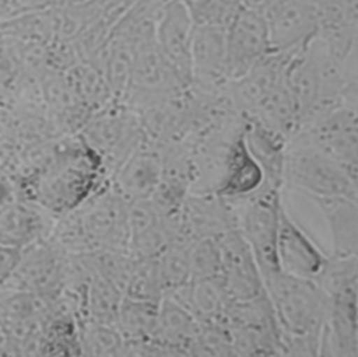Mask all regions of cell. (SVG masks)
<instances>
[{"label":"cell","instance_id":"cell-1","mask_svg":"<svg viewBox=\"0 0 358 357\" xmlns=\"http://www.w3.org/2000/svg\"><path fill=\"white\" fill-rule=\"evenodd\" d=\"M103 168L99 157L78 139L52 154L28 179L29 199L56 217L69 213L102 188Z\"/></svg>","mask_w":358,"mask_h":357},{"label":"cell","instance_id":"cell-2","mask_svg":"<svg viewBox=\"0 0 358 357\" xmlns=\"http://www.w3.org/2000/svg\"><path fill=\"white\" fill-rule=\"evenodd\" d=\"M263 284L281 335L320 337L329 298L313 280L278 269L264 276Z\"/></svg>","mask_w":358,"mask_h":357},{"label":"cell","instance_id":"cell-3","mask_svg":"<svg viewBox=\"0 0 358 357\" xmlns=\"http://www.w3.org/2000/svg\"><path fill=\"white\" fill-rule=\"evenodd\" d=\"M282 186H288L309 199L345 196L358 199V174L316 147L288 140L282 160Z\"/></svg>","mask_w":358,"mask_h":357},{"label":"cell","instance_id":"cell-4","mask_svg":"<svg viewBox=\"0 0 358 357\" xmlns=\"http://www.w3.org/2000/svg\"><path fill=\"white\" fill-rule=\"evenodd\" d=\"M228 202L234 211L235 225L249 245L262 279L278 270L275 238L282 206L281 188L263 182L252 195Z\"/></svg>","mask_w":358,"mask_h":357},{"label":"cell","instance_id":"cell-5","mask_svg":"<svg viewBox=\"0 0 358 357\" xmlns=\"http://www.w3.org/2000/svg\"><path fill=\"white\" fill-rule=\"evenodd\" d=\"M78 139L99 157L103 172L112 175L144 136L136 112L120 102H110L87 118L78 129Z\"/></svg>","mask_w":358,"mask_h":357},{"label":"cell","instance_id":"cell-6","mask_svg":"<svg viewBox=\"0 0 358 357\" xmlns=\"http://www.w3.org/2000/svg\"><path fill=\"white\" fill-rule=\"evenodd\" d=\"M357 111V104L336 105L303 123L289 140L308 143L358 174Z\"/></svg>","mask_w":358,"mask_h":357},{"label":"cell","instance_id":"cell-7","mask_svg":"<svg viewBox=\"0 0 358 357\" xmlns=\"http://www.w3.org/2000/svg\"><path fill=\"white\" fill-rule=\"evenodd\" d=\"M186 91L175 70L161 53L155 35L136 46L127 92L122 101L133 111L179 97Z\"/></svg>","mask_w":358,"mask_h":357},{"label":"cell","instance_id":"cell-8","mask_svg":"<svg viewBox=\"0 0 358 357\" xmlns=\"http://www.w3.org/2000/svg\"><path fill=\"white\" fill-rule=\"evenodd\" d=\"M67 276L69 253L50 238H43L21 249L18 263L4 287L56 298L66 290Z\"/></svg>","mask_w":358,"mask_h":357},{"label":"cell","instance_id":"cell-9","mask_svg":"<svg viewBox=\"0 0 358 357\" xmlns=\"http://www.w3.org/2000/svg\"><path fill=\"white\" fill-rule=\"evenodd\" d=\"M268 52L270 42L263 13L243 6L225 27L228 80L246 74Z\"/></svg>","mask_w":358,"mask_h":357},{"label":"cell","instance_id":"cell-10","mask_svg":"<svg viewBox=\"0 0 358 357\" xmlns=\"http://www.w3.org/2000/svg\"><path fill=\"white\" fill-rule=\"evenodd\" d=\"M221 273L220 277L232 301L255 298L264 293L263 279L256 259L236 227L217 237Z\"/></svg>","mask_w":358,"mask_h":357},{"label":"cell","instance_id":"cell-11","mask_svg":"<svg viewBox=\"0 0 358 357\" xmlns=\"http://www.w3.org/2000/svg\"><path fill=\"white\" fill-rule=\"evenodd\" d=\"M194 21L185 0H166L155 22V42L187 90L192 85L190 49Z\"/></svg>","mask_w":358,"mask_h":357},{"label":"cell","instance_id":"cell-12","mask_svg":"<svg viewBox=\"0 0 358 357\" xmlns=\"http://www.w3.org/2000/svg\"><path fill=\"white\" fill-rule=\"evenodd\" d=\"M270 52L291 53L306 46L316 35L312 0H278L263 11Z\"/></svg>","mask_w":358,"mask_h":357},{"label":"cell","instance_id":"cell-13","mask_svg":"<svg viewBox=\"0 0 358 357\" xmlns=\"http://www.w3.org/2000/svg\"><path fill=\"white\" fill-rule=\"evenodd\" d=\"M329 253L281 206L275 238V258L284 273L313 280L322 270Z\"/></svg>","mask_w":358,"mask_h":357},{"label":"cell","instance_id":"cell-14","mask_svg":"<svg viewBox=\"0 0 358 357\" xmlns=\"http://www.w3.org/2000/svg\"><path fill=\"white\" fill-rule=\"evenodd\" d=\"M316 14V35L336 59L345 60L357 53L358 0H312Z\"/></svg>","mask_w":358,"mask_h":357},{"label":"cell","instance_id":"cell-15","mask_svg":"<svg viewBox=\"0 0 358 357\" xmlns=\"http://www.w3.org/2000/svg\"><path fill=\"white\" fill-rule=\"evenodd\" d=\"M162 174L164 160L161 150L143 139L112 172L109 186L127 202L147 199L154 196Z\"/></svg>","mask_w":358,"mask_h":357},{"label":"cell","instance_id":"cell-16","mask_svg":"<svg viewBox=\"0 0 358 357\" xmlns=\"http://www.w3.org/2000/svg\"><path fill=\"white\" fill-rule=\"evenodd\" d=\"M190 66L192 88L208 92L225 88L229 81L227 76L225 27L194 24Z\"/></svg>","mask_w":358,"mask_h":357},{"label":"cell","instance_id":"cell-17","mask_svg":"<svg viewBox=\"0 0 358 357\" xmlns=\"http://www.w3.org/2000/svg\"><path fill=\"white\" fill-rule=\"evenodd\" d=\"M236 227L229 202L215 193L187 192L180 204V235L189 241L196 238H217Z\"/></svg>","mask_w":358,"mask_h":357},{"label":"cell","instance_id":"cell-18","mask_svg":"<svg viewBox=\"0 0 358 357\" xmlns=\"http://www.w3.org/2000/svg\"><path fill=\"white\" fill-rule=\"evenodd\" d=\"M171 238L169 223L152 197L127 203V253L152 258Z\"/></svg>","mask_w":358,"mask_h":357},{"label":"cell","instance_id":"cell-19","mask_svg":"<svg viewBox=\"0 0 358 357\" xmlns=\"http://www.w3.org/2000/svg\"><path fill=\"white\" fill-rule=\"evenodd\" d=\"M264 182V174L246 147L242 129L228 143L215 195L224 199H239L256 192Z\"/></svg>","mask_w":358,"mask_h":357},{"label":"cell","instance_id":"cell-20","mask_svg":"<svg viewBox=\"0 0 358 357\" xmlns=\"http://www.w3.org/2000/svg\"><path fill=\"white\" fill-rule=\"evenodd\" d=\"M357 312V298H329L320 330L319 356H358Z\"/></svg>","mask_w":358,"mask_h":357},{"label":"cell","instance_id":"cell-21","mask_svg":"<svg viewBox=\"0 0 358 357\" xmlns=\"http://www.w3.org/2000/svg\"><path fill=\"white\" fill-rule=\"evenodd\" d=\"M327 223L334 256L358 255V199L345 196L312 197Z\"/></svg>","mask_w":358,"mask_h":357},{"label":"cell","instance_id":"cell-22","mask_svg":"<svg viewBox=\"0 0 358 357\" xmlns=\"http://www.w3.org/2000/svg\"><path fill=\"white\" fill-rule=\"evenodd\" d=\"M199 332L200 322L180 302L169 295L159 300L152 340L166 347L171 354H190Z\"/></svg>","mask_w":358,"mask_h":357},{"label":"cell","instance_id":"cell-23","mask_svg":"<svg viewBox=\"0 0 358 357\" xmlns=\"http://www.w3.org/2000/svg\"><path fill=\"white\" fill-rule=\"evenodd\" d=\"M166 295L189 309L201 325L224 321L231 302L220 276L192 277L186 284Z\"/></svg>","mask_w":358,"mask_h":357},{"label":"cell","instance_id":"cell-24","mask_svg":"<svg viewBox=\"0 0 358 357\" xmlns=\"http://www.w3.org/2000/svg\"><path fill=\"white\" fill-rule=\"evenodd\" d=\"M42 213L32 202H0V244L24 249L43 239L46 225Z\"/></svg>","mask_w":358,"mask_h":357},{"label":"cell","instance_id":"cell-25","mask_svg":"<svg viewBox=\"0 0 358 357\" xmlns=\"http://www.w3.org/2000/svg\"><path fill=\"white\" fill-rule=\"evenodd\" d=\"M80 291L81 297L78 300L84 319L115 325L123 298V293L117 286L91 270Z\"/></svg>","mask_w":358,"mask_h":357},{"label":"cell","instance_id":"cell-26","mask_svg":"<svg viewBox=\"0 0 358 357\" xmlns=\"http://www.w3.org/2000/svg\"><path fill=\"white\" fill-rule=\"evenodd\" d=\"M158 302L124 297L116 315L115 326L124 339V344L140 343L154 337Z\"/></svg>","mask_w":358,"mask_h":357},{"label":"cell","instance_id":"cell-27","mask_svg":"<svg viewBox=\"0 0 358 357\" xmlns=\"http://www.w3.org/2000/svg\"><path fill=\"white\" fill-rule=\"evenodd\" d=\"M189 244L190 241L182 237L171 238L154 256L164 295L173 293L192 279Z\"/></svg>","mask_w":358,"mask_h":357},{"label":"cell","instance_id":"cell-28","mask_svg":"<svg viewBox=\"0 0 358 357\" xmlns=\"http://www.w3.org/2000/svg\"><path fill=\"white\" fill-rule=\"evenodd\" d=\"M313 281L327 298H357L358 291V255L327 256L322 270Z\"/></svg>","mask_w":358,"mask_h":357},{"label":"cell","instance_id":"cell-29","mask_svg":"<svg viewBox=\"0 0 358 357\" xmlns=\"http://www.w3.org/2000/svg\"><path fill=\"white\" fill-rule=\"evenodd\" d=\"M80 354L123 356L124 339L115 325L83 319L77 326Z\"/></svg>","mask_w":358,"mask_h":357},{"label":"cell","instance_id":"cell-30","mask_svg":"<svg viewBox=\"0 0 358 357\" xmlns=\"http://www.w3.org/2000/svg\"><path fill=\"white\" fill-rule=\"evenodd\" d=\"M122 293L124 297L159 302L164 291L158 279L154 256L152 258H134L123 284Z\"/></svg>","mask_w":358,"mask_h":357},{"label":"cell","instance_id":"cell-31","mask_svg":"<svg viewBox=\"0 0 358 357\" xmlns=\"http://www.w3.org/2000/svg\"><path fill=\"white\" fill-rule=\"evenodd\" d=\"M194 24L220 25L227 24L243 7L242 0H185Z\"/></svg>","mask_w":358,"mask_h":357},{"label":"cell","instance_id":"cell-32","mask_svg":"<svg viewBox=\"0 0 358 357\" xmlns=\"http://www.w3.org/2000/svg\"><path fill=\"white\" fill-rule=\"evenodd\" d=\"M192 277H217L221 258L217 238H196L189 244Z\"/></svg>","mask_w":358,"mask_h":357},{"label":"cell","instance_id":"cell-33","mask_svg":"<svg viewBox=\"0 0 358 357\" xmlns=\"http://www.w3.org/2000/svg\"><path fill=\"white\" fill-rule=\"evenodd\" d=\"M62 4L63 0H7L8 15L49 10Z\"/></svg>","mask_w":358,"mask_h":357},{"label":"cell","instance_id":"cell-34","mask_svg":"<svg viewBox=\"0 0 358 357\" xmlns=\"http://www.w3.org/2000/svg\"><path fill=\"white\" fill-rule=\"evenodd\" d=\"M20 255L21 249L0 244V287H4V284L13 274L18 263Z\"/></svg>","mask_w":358,"mask_h":357},{"label":"cell","instance_id":"cell-35","mask_svg":"<svg viewBox=\"0 0 358 357\" xmlns=\"http://www.w3.org/2000/svg\"><path fill=\"white\" fill-rule=\"evenodd\" d=\"M242 1H243L245 7H250V8H255V10H259L263 13L264 10H267L271 4H274L278 0H242Z\"/></svg>","mask_w":358,"mask_h":357},{"label":"cell","instance_id":"cell-36","mask_svg":"<svg viewBox=\"0 0 358 357\" xmlns=\"http://www.w3.org/2000/svg\"><path fill=\"white\" fill-rule=\"evenodd\" d=\"M8 17V7H7V0H0V21Z\"/></svg>","mask_w":358,"mask_h":357},{"label":"cell","instance_id":"cell-37","mask_svg":"<svg viewBox=\"0 0 358 357\" xmlns=\"http://www.w3.org/2000/svg\"><path fill=\"white\" fill-rule=\"evenodd\" d=\"M63 3H64V0H63Z\"/></svg>","mask_w":358,"mask_h":357}]
</instances>
